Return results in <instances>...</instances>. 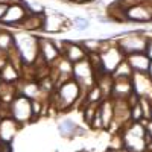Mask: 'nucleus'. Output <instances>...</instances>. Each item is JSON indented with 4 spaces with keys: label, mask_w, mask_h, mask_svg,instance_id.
I'll return each mask as SVG.
<instances>
[{
    "label": "nucleus",
    "mask_w": 152,
    "mask_h": 152,
    "mask_svg": "<svg viewBox=\"0 0 152 152\" xmlns=\"http://www.w3.org/2000/svg\"><path fill=\"white\" fill-rule=\"evenodd\" d=\"M81 96H82L81 87L73 78H70L55 85L53 93L50 94V102H52V107H55L56 111H67L78 102Z\"/></svg>",
    "instance_id": "nucleus-1"
},
{
    "label": "nucleus",
    "mask_w": 152,
    "mask_h": 152,
    "mask_svg": "<svg viewBox=\"0 0 152 152\" xmlns=\"http://www.w3.org/2000/svg\"><path fill=\"white\" fill-rule=\"evenodd\" d=\"M149 35H146L145 31H129V32H122L120 37L114 38V43L120 49V52L128 56L132 53H145L146 43H148Z\"/></svg>",
    "instance_id": "nucleus-2"
},
{
    "label": "nucleus",
    "mask_w": 152,
    "mask_h": 152,
    "mask_svg": "<svg viewBox=\"0 0 152 152\" xmlns=\"http://www.w3.org/2000/svg\"><path fill=\"white\" fill-rule=\"evenodd\" d=\"M14 44L18 50L23 66L34 64V61L38 58V37L34 34H17L14 35Z\"/></svg>",
    "instance_id": "nucleus-3"
},
{
    "label": "nucleus",
    "mask_w": 152,
    "mask_h": 152,
    "mask_svg": "<svg viewBox=\"0 0 152 152\" xmlns=\"http://www.w3.org/2000/svg\"><path fill=\"white\" fill-rule=\"evenodd\" d=\"M9 108V117L14 119L20 126L32 122V100L17 94V97L8 105Z\"/></svg>",
    "instance_id": "nucleus-4"
},
{
    "label": "nucleus",
    "mask_w": 152,
    "mask_h": 152,
    "mask_svg": "<svg viewBox=\"0 0 152 152\" xmlns=\"http://www.w3.org/2000/svg\"><path fill=\"white\" fill-rule=\"evenodd\" d=\"M99 55H100V59H102V64H104L107 75H113L114 70L117 69V66L125 59V55L116 46L114 40H107L105 47L99 52Z\"/></svg>",
    "instance_id": "nucleus-5"
},
{
    "label": "nucleus",
    "mask_w": 152,
    "mask_h": 152,
    "mask_svg": "<svg viewBox=\"0 0 152 152\" xmlns=\"http://www.w3.org/2000/svg\"><path fill=\"white\" fill-rule=\"evenodd\" d=\"M72 78L78 82V85L81 87L82 94H85L91 87L96 85L94 76H93V72H91V67H90V62H88L87 58L84 61L78 62V64H73Z\"/></svg>",
    "instance_id": "nucleus-6"
},
{
    "label": "nucleus",
    "mask_w": 152,
    "mask_h": 152,
    "mask_svg": "<svg viewBox=\"0 0 152 152\" xmlns=\"http://www.w3.org/2000/svg\"><path fill=\"white\" fill-rule=\"evenodd\" d=\"M126 21L129 23H152V2L135 5L126 9Z\"/></svg>",
    "instance_id": "nucleus-7"
},
{
    "label": "nucleus",
    "mask_w": 152,
    "mask_h": 152,
    "mask_svg": "<svg viewBox=\"0 0 152 152\" xmlns=\"http://www.w3.org/2000/svg\"><path fill=\"white\" fill-rule=\"evenodd\" d=\"M26 15H29V14L26 12V9L23 8L21 0L18 3H9L6 14L3 15L2 20H0V24L9 26V28H18L21 24V21L26 18Z\"/></svg>",
    "instance_id": "nucleus-8"
},
{
    "label": "nucleus",
    "mask_w": 152,
    "mask_h": 152,
    "mask_svg": "<svg viewBox=\"0 0 152 152\" xmlns=\"http://www.w3.org/2000/svg\"><path fill=\"white\" fill-rule=\"evenodd\" d=\"M69 20L67 17H64L59 12L50 11V12H44V18H43V29L41 32H47V34H55V32H61L67 28Z\"/></svg>",
    "instance_id": "nucleus-9"
},
{
    "label": "nucleus",
    "mask_w": 152,
    "mask_h": 152,
    "mask_svg": "<svg viewBox=\"0 0 152 152\" xmlns=\"http://www.w3.org/2000/svg\"><path fill=\"white\" fill-rule=\"evenodd\" d=\"M38 56L47 66H52L61 55L53 44V40H49V38H44V37H38Z\"/></svg>",
    "instance_id": "nucleus-10"
},
{
    "label": "nucleus",
    "mask_w": 152,
    "mask_h": 152,
    "mask_svg": "<svg viewBox=\"0 0 152 152\" xmlns=\"http://www.w3.org/2000/svg\"><path fill=\"white\" fill-rule=\"evenodd\" d=\"M111 99H128L132 94V81L131 78H113Z\"/></svg>",
    "instance_id": "nucleus-11"
},
{
    "label": "nucleus",
    "mask_w": 152,
    "mask_h": 152,
    "mask_svg": "<svg viewBox=\"0 0 152 152\" xmlns=\"http://www.w3.org/2000/svg\"><path fill=\"white\" fill-rule=\"evenodd\" d=\"M126 62L129 64L132 73H142V75H148L149 70V64H151V59L142 52V53H132L125 56Z\"/></svg>",
    "instance_id": "nucleus-12"
},
{
    "label": "nucleus",
    "mask_w": 152,
    "mask_h": 152,
    "mask_svg": "<svg viewBox=\"0 0 152 152\" xmlns=\"http://www.w3.org/2000/svg\"><path fill=\"white\" fill-rule=\"evenodd\" d=\"M61 56H64L69 62H72V64H78V62H81V61H84L87 58V53H85V50L81 47L79 43L67 41L64 53H62Z\"/></svg>",
    "instance_id": "nucleus-13"
},
{
    "label": "nucleus",
    "mask_w": 152,
    "mask_h": 152,
    "mask_svg": "<svg viewBox=\"0 0 152 152\" xmlns=\"http://www.w3.org/2000/svg\"><path fill=\"white\" fill-rule=\"evenodd\" d=\"M21 126L11 117L0 119V140L2 142H12L14 135Z\"/></svg>",
    "instance_id": "nucleus-14"
},
{
    "label": "nucleus",
    "mask_w": 152,
    "mask_h": 152,
    "mask_svg": "<svg viewBox=\"0 0 152 152\" xmlns=\"http://www.w3.org/2000/svg\"><path fill=\"white\" fill-rule=\"evenodd\" d=\"M99 111H100V119H102V126L104 129H110L113 120H114V104L113 99L107 97L99 104Z\"/></svg>",
    "instance_id": "nucleus-15"
},
{
    "label": "nucleus",
    "mask_w": 152,
    "mask_h": 152,
    "mask_svg": "<svg viewBox=\"0 0 152 152\" xmlns=\"http://www.w3.org/2000/svg\"><path fill=\"white\" fill-rule=\"evenodd\" d=\"M43 18H44V14L41 15H35V14H29L26 15L20 24V29L24 31V32H41L43 29Z\"/></svg>",
    "instance_id": "nucleus-16"
},
{
    "label": "nucleus",
    "mask_w": 152,
    "mask_h": 152,
    "mask_svg": "<svg viewBox=\"0 0 152 152\" xmlns=\"http://www.w3.org/2000/svg\"><path fill=\"white\" fill-rule=\"evenodd\" d=\"M0 79L5 84H17L21 79L20 70L15 66H12L11 62H8V64L0 70Z\"/></svg>",
    "instance_id": "nucleus-17"
},
{
    "label": "nucleus",
    "mask_w": 152,
    "mask_h": 152,
    "mask_svg": "<svg viewBox=\"0 0 152 152\" xmlns=\"http://www.w3.org/2000/svg\"><path fill=\"white\" fill-rule=\"evenodd\" d=\"M79 125H76L73 120L70 119H64L58 123V131L62 137H76V129H78Z\"/></svg>",
    "instance_id": "nucleus-18"
},
{
    "label": "nucleus",
    "mask_w": 152,
    "mask_h": 152,
    "mask_svg": "<svg viewBox=\"0 0 152 152\" xmlns=\"http://www.w3.org/2000/svg\"><path fill=\"white\" fill-rule=\"evenodd\" d=\"M12 47H14V34L0 29V52L8 53Z\"/></svg>",
    "instance_id": "nucleus-19"
},
{
    "label": "nucleus",
    "mask_w": 152,
    "mask_h": 152,
    "mask_svg": "<svg viewBox=\"0 0 152 152\" xmlns=\"http://www.w3.org/2000/svg\"><path fill=\"white\" fill-rule=\"evenodd\" d=\"M111 76H113V78H132V70H131L129 64L126 62V59H123L120 62Z\"/></svg>",
    "instance_id": "nucleus-20"
},
{
    "label": "nucleus",
    "mask_w": 152,
    "mask_h": 152,
    "mask_svg": "<svg viewBox=\"0 0 152 152\" xmlns=\"http://www.w3.org/2000/svg\"><path fill=\"white\" fill-rule=\"evenodd\" d=\"M72 24H73V28L76 31H87L88 28H90V20L84 18V17H75Z\"/></svg>",
    "instance_id": "nucleus-21"
},
{
    "label": "nucleus",
    "mask_w": 152,
    "mask_h": 152,
    "mask_svg": "<svg viewBox=\"0 0 152 152\" xmlns=\"http://www.w3.org/2000/svg\"><path fill=\"white\" fill-rule=\"evenodd\" d=\"M145 55L152 61V37L148 38V43H146V49H145Z\"/></svg>",
    "instance_id": "nucleus-22"
},
{
    "label": "nucleus",
    "mask_w": 152,
    "mask_h": 152,
    "mask_svg": "<svg viewBox=\"0 0 152 152\" xmlns=\"http://www.w3.org/2000/svg\"><path fill=\"white\" fill-rule=\"evenodd\" d=\"M0 152H12L11 142H2L0 140Z\"/></svg>",
    "instance_id": "nucleus-23"
},
{
    "label": "nucleus",
    "mask_w": 152,
    "mask_h": 152,
    "mask_svg": "<svg viewBox=\"0 0 152 152\" xmlns=\"http://www.w3.org/2000/svg\"><path fill=\"white\" fill-rule=\"evenodd\" d=\"M8 6H9V3H6V2H2V0H0V20H2V18H3V15L6 14Z\"/></svg>",
    "instance_id": "nucleus-24"
},
{
    "label": "nucleus",
    "mask_w": 152,
    "mask_h": 152,
    "mask_svg": "<svg viewBox=\"0 0 152 152\" xmlns=\"http://www.w3.org/2000/svg\"><path fill=\"white\" fill-rule=\"evenodd\" d=\"M148 76L152 79V61H151V64H149V70H148Z\"/></svg>",
    "instance_id": "nucleus-25"
},
{
    "label": "nucleus",
    "mask_w": 152,
    "mask_h": 152,
    "mask_svg": "<svg viewBox=\"0 0 152 152\" xmlns=\"http://www.w3.org/2000/svg\"><path fill=\"white\" fill-rule=\"evenodd\" d=\"M90 2H94V0H76L75 3H90Z\"/></svg>",
    "instance_id": "nucleus-26"
},
{
    "label": "nucleus",
    "mask_w": 152,
    "mask_h": 152,
    "mask_svg": "<svg viewBox=\"0 0 152 152\" xmlns=\"http://www.w3.org/2000/svg\"><path fill=\"white\" fill-rule=\"evenodd\" d=\"M2 2H6V3H9V2H11V0H2Z\"/></svg>",
    "instance_id": "nucleus-27"
},
{
    "label": "nucleus",
    "mask_w": 152,
    "mask_h": 152,
    "mask_svg": "<svg viewBox=\"0 0 152 152\" xmlns=\"http://www.w3.org/2000/svg\"><path fill=\"white\" fill-rule=\"evenodd\" d=\"M151 120H152V107H151Z\"/></svg>",
    "instance_id": "nucleus-28"
},
{
    "label": "nucleus",
    "mask_w": 152,
    "mask_h": 152,
    "mask_svg": "<svg viewBox=\"0 0 152 152\" xmlns=\"http://www.w3.org/2000/svg\"><path fill=\"white\" fill-rule=\"evenodd\" d=\"M138 2H140V3H143V2H146V0H138Z\"/></svg>",
    "instance_id": "nucleus-29"
},
{
    "label": "nucleus",
    "mask_w": 152,
    "mask_h": 152,
    "mask_svg": "<svg viewBox=\"0 0 152 152\" xmlns=\"http://www.w3.org/2000/svg\"><path fill=\"white\" fill-rule=\"evenodd\" d=\"M67 2H76V0H67Z\"/></svg>",
    "instance_id": "nucleus-30"
}]
</instances>
